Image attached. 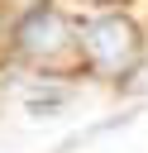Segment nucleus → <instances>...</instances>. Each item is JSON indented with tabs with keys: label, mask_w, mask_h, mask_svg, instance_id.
Segmentation results:
<instances>
[{
	"label": "nucleus",
	"mask_w": 148,
	"mask_h": 153,
	"mask_svg": "<svg viewBox=\"0 0 148 153\" xmlns=\"http://www.w3.org/2000/svg\"><path fill=\"white\" fill-rule=\"evenodd\" d=\"M81 48H86V57L95 67H119V62H129L138 53V29L124 14L91 19V24H81Z\"/></svg>",
	"instance_id": "f257e3e1"
},
{
	"label": "nucleus",
	"mask_w": 148,
	"mask_h": 153,
	"mask_svg": "<svg viewBox=\"0 0 148 153\" xmlns=\"http://www.w3.org/2000/svg\"><path fill=\"white\" fill-rule=\"evenodd\" d=\"M14 38H19V48H24V53H57V48H62V38H67V19H62L57 10H48V5H43V10H33V14L19 24V33H14Z\"/></svg>",
	"instance_id": "f03ea898"
},
{
	"label": "nucleus",
	"mask_w": 148,
	"mask_h": 153,
	"mask_svg": "<svg viewBox=\"0 0 148 153\" xmlns=\"http://www.w3.org/2000/svg\"><path fill=\"white\" fill-rule=\"evenodd\" d=\"M67 105V96L62 91H48V96H29V115H53V110H62Z\"/></svg>",
	"instance_id": "7ed1b4c3"
}]
</instances>
